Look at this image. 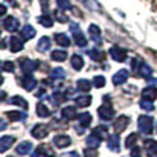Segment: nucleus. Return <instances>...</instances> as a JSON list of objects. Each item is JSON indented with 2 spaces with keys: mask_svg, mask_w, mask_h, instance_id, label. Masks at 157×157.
<instances>
[{
  "mask_svg": "<svg viewBox=\"0 0 157 157\" xmlns=\"http://www.w3.org/2000/svg\"><path fill=\"white\" fill-rule=\"evenodd\" d=\"M78 2L83 3V4L86 6L87 8H90L91 11H97V13L102 11V7H101V4L97 2V0H78Z\"/></svg>",
  "mask_w": 157,
  "mask_h": 157,
  "instance_id": "a878e982",
  "label": "nucleus"
},
{
  "mask_svg": "<svg viewBox=\"0 0 157 157\" xmlns=\"http://www.w3.org/2000/svg\"><path fill=\"white\" fill-rule=\"evenodd\" d=\"M36 113H37L39 117H50V114H51V112H50V109L47 108V105H44L43 102H39L37 106H36Z\"/></svg>",
  "mask_w": 157,
  "mask_h": 157,
  "instance_id": "bb28decb",
  "label": "nucleus"
},
{
  "mask_svg": "<svg viewBox=\"0 0 157 157\" xmlns=\"http://www.w3.org/2000/svg\"><path fill=\"white\" fill-rule=\"evenodd\" d=\"M21 35H22V37H24L25 40H30V39L35 37L36 29L32 26V25H25V26L22 28V30H21Z\"/></svg>",
  "mask_w": 157,
  "mask_h": 157,
  "instance_id": "412c9836",
  "label": "nucleus"
},
{
  "mask_svg": "<svg viewBox=\"0 0 157 157\" xmlns=\"http://www.w3.org/2000/svg\"><path fill=\"white\" fill-rule=\"evenodd\" d=\"M92 135H95L97 138H99L101 141L105 138H109L108 136V127L106 125H98L92 130Z\"/></svg>",
  "mask_w": 157,
  "mask_h": 157,
  "instance_id": "4be33fe9",
  "label": "nucleus"
},
{
  "mask_svg": "<svg viewBox=\"0 0 157 157\" xmlns=\"http://www.w3.org/2000/svg\"><path fill=\"white\" fill-rule=\"evenodd\" d=\"M149 52H150V54H152V55H153V57H155V58H156V59H157V52H153V51H149Z\"/></svg>",
  "mask_w": 157,
  "mask_h": 157,
  "instance_id": "864d4df0",
  "label": "nucleus"
},
{
  "mask_svg": "<svg viewBox=\"0 0 157 157\" xmlns=\"http://www.w3.org/2000/svg\"><path fill=\"white\" fill-rule=\"evenodd\" d=\"M86 142H87V145H88V147H92V149H97L101 145V139L97 138L95 135H90Z\"/></svg>",
  "mask_w": 157,
  "mask_h": 157,
  "instance_id": "f704fd0d",
  "label": "nucleus"
},
{
  "mask_svg": "<svg viewBox=\"0 0 157 157\" xmlns=\"http://www.w3.org/2000/svg\"><path fill=\"white\" fill-rule=\"evenodd\" d=\"M128 123H130V117L128 116H120L113 124L114 131H116V132H123V131L127 128Z\"/></svg>",
  "mask_w": 157,
  "mask_h": 157,
  "instance_id": "9d476101",
  "label": "nucleus"
},
{
  "mask_svg": "<svg viewBox=\"0 0 157 157\" xmlns=\"http://www.w3.org/2000/svg\"><path fill=\"white\" fill-rule=\"evenodd\" d=\"M84 157H98V153H97V149H86L84 150Z\"/></svg>",
  "mask_w": 157,
  "mask_h": 157,
  "instance_id": "49530a36",
  "label": "nucleus"
},
{
  "mask_svg": "<svg viewBox=\"0 0 157 157\" xmlns=\"http://www.w3.org/2000/svg\"><path fill=\"white\" fill-rule=\"evenodd\" d=\"M54 37H55V41H57L59 46H62V47H69L71 46V39H69L65 33H57Z\"/></svg>",
  "mask_w": 157,
  "mask_h": 157,
  "instance_id": "7c9ffc66",
  "label": "nucleus"
},
{
  "mask_svg": "<svg viewBox=\"0 0 157 157\" xmlns=\"http://www.w3.org/2000/svg\"><path fill=\"white\" fill-rule=\"evenodd\" d=\"M14 68H15V65H14V62H11V61H4V62L2 63L3 72H14Z\"/></svg>",
  "mask_w": 157,
  "mask_h": 157,
  "instance_id": "c03bdc74",
  "label": "nucleus"
},
{
  "mask_svg": "<svg viewBox=\"0 0 157 157\" xmlns=\"http://www.w3.org/2000/svg\"><path fill=\"white\" fill-rule=\"evenodd\" d=\"M10 103L11 105H17V106H22L24 109H26L28 108V102H26V99H24L22 97H13L10 99Z\"/></svg>",
  "mask_w": 157,
  "mask_h": 157,
  "instance_id": "72a5a7b5",
  "label": "nucleus"
},
{
  "mask_svg": "<svg viewBox=\"0 0 157 157\" xmlns=\"http://www.w3.org/2000/svg\"><path fill=\"white\" fill-rule=\"evenodd\" d=\"M3 28H4L7 32H15L19 28V22L15 17H7V18L3 21Z\"/></svg>",
  "mask_w": 157,
  "mask_h": 157,
  "instance_id": "6e6552de",
  "label": "nucleus"
},
{
  "mask_svg": "<svg viewBox=\"0 0 157 157\" xmlns=\"http://www.w3.org/2000/svg\"><path fill=\"white\" fill-rule=\"evenodd\" d=\"M138 127L144 134L149 135L153 132V119L150 116H141L138 119Z\"/></svg>",
  "mask_w": 157,
  "mask_h": 157,
  "instance_id": "7ed1b4c3",
  "label": "nucleus"
},
{
  "mask_svg": "<svg viewBox=\"0 0 157 157\" xmlns=\"http://www.w3.org/2000/svg\"><path fill=\"white\" fill-rule=\"evenodd\" d=\"M22 48H24V43H22L21 39L15 37V36L10 37V51L11 52H18Z\"/></svg>",
  "mask_w": 157,
  "mask_h": 157,
  "instance_id": "dca6fc26",
  "label": "nucleus"
},
{
  "mask_svg": "<svg viewBox=\"0 0 157 157\" xmlns=\"http://www.w3.org/2000/svg\"><path fill=\"white\" fill-rule=\"evenodd\" d=\"M153 101H147V99H142L141 101V108L144 110H147V112H152L155 109V105H153Z\"/></svg>",
  "mask_w": 157,
  "mask_h": 157,
  "instance_id": "37998d69",
  "label": "nucleus"
},
{
  "mask_svg": "<svg viewBox=\"0 0 157 157\" xmlns=\"http://www.w3.org/2000/svg\"><path fill=\"white\" fill-rule=\"evenodd\" d=\"M145 149H146V155L149 157H157V142L152 139H146L145 141Z\"/></svg>",
  "mask_w": 157,
  "mask_h": 157,
  "instance_id": "4468645a",
  "label": "nucleus"
},
{
  "mask_svg": "<svg viewBox=\"0 0 157 157\" xmlns=\"http://www.w3.org/2000/svg\"><path fill=\"white\" fill-rule=\"evenodd\" d=\"M4 14H6V6L2 4V15H4Z\"/></svg>",
  "mask_w": 157,
  "mask_h": 157,
  "instance_id": "603ef678",
  "label": "nucleus"
},
{
  "mask_svg": "<svg viewBox=\"0 0 157 157\" xmlns=\"http://www.w3.org/2000/svg\"><path fill=\"white\" fill-rule=\"evenodd\" d=\"M108 147L110 150H113V152H119V149H120V138H119V135H110L108 138Z\"/></svg>",
  "mask_w": 157,
  "mask_h": 157,
  "instance_id": "6ab92c4d",
  "label": "nucleus"
},
{
  "mask_svg": "<svg viewBox=\"0 0 157 157\" xmlns=\"http://www.w3.org/2000/svg\"><path fill=\"white\" fill-rule=\"evenodd\" d=\"M37 150H39L40 153H43L44 156H47V157H48V156H50V157H55V155L52 153V150L48 147V145H40V146L37 147Z\"/></svg>",
  "mask_w": 157,
  "mask_h": 157,
  "instance_id": "ea45409f",
  "label": "nucleus"
},
{
  "mask_svg": "<svg viewBox=\"0 0 157 157\" xmlns=\"http://www.w3.org/2000/svg\"><path fill=\"white\" fill-rule=\"evenodd\" d=\"M62 11H63V10H61V8H59V10L55 11V13H54V14H55V18H57L59 22H66V21H68V17L63 15Z\"/></svg>",
  "mask_w": 157,
  "mask_h": 157,
  "instance_id": "a18cd8bd",
  "label": "nucleus"
},
{
  "mask_svg": "<svg viewBox=\"0 0 157 157\" xmlns=\"http://www.w3.org/2000/svg\"><path fill=\"white\" fill-rule=\"evenodd\" d=\"M61 114H62V117L65 120H73V119H76V116H77L76 108H75V106H66V108L62 109Z\"/></svg>",
  "mask_w": 157,
  "mask_h": 157,
  "instance_id": "aec40b11",
  "label": "nucleus"
},
{
  "mask_svg": "<svg viewBox=\"0 0 157 157\" xmlns=\"http://www.w3.org/2000/svg\"><path fill=\"white\" fill-rule=\"evenodd\" d=\"M157 98V88L156 87H146L142 91V99H147V101H155Z\"/></svg>",
  "mask_w": 157,
  "mask_h": 157,
  "instance_id": "f3484780",
  "label": "nucleus"
},
{
  "mask_svg": "<svg viewBox=\"0 0 157 157\" xmlns=\"http://www.w3.org/2000/svg\"><path fill=\"white\" fill-rule=\"evenodd\" d=\"M50 47H51V40H50V37L48 36H43L37 43V50L40 52H46L47 50H50Z\"/></svg>",
  "mask_w": 157,
  "mask_h": 157,
  "instance_id": "5701e85b",
  "label": "nucleus"
},
{
  "mask_svg": "<svg viewBox=\"0 0 157 157\" xmlns=\"http://www.w3.org/2000/svg\"><path fill=\"white\" fill-rule=\"evenodd\" d=\"M68 157H78V153L77 152H71L68 155Z\"/></svg>",
  "mask_w": 157,
  "mask_h": 157,
  "instance_id": "3c124183",
  "label": "nucleus"
},
{
  "mask_svg": "<svg viewBox=\"0 0 157 157\" xmlns=\"http://www.w3.org/2000/svg\"><path fill=\"white\" fill-rule=\"evenodd\" d=\"M136 141H138V134H136V132L130 134V135L127 136V139H125V146H127V147H131L132 145L136 144Z\"/></svg>",
  "mask_w": 157,
  "mask_h": 157,
  "instance_id": "58836bf2",
  "label": "nucleus"
},
{
  "mask_svg": "<svg viewBox=\"0 0 157 157\" xmlns=\"http://www.w3.org/2000/svg\"><path fill=\"white\" fill-rule=\"evenodd\" d=\"M88 33H90V37L92 39V41H95L97 44H101L102 40H101V29L97 26L95 24H91L88 28Z\"/></svg>",
  "mask_w": 157,
  "mask_h": 157,
  "instance_id": "ddd939ff",
  "label": "nucleus"
},
{
  "mask_svg": "<svg viewBox=\"0 0 157 157\" xmlns=\"http://www.w3.org/2000/svg\"><path fill=\"white\" fill-rule=\"evenodd\" d=\"M109 54H110V57L116 62H124L127 59L128 52H127V50L121 48V47H110L109 48Z\"/></svg>",
  "mask_w": 157,
  "mask_h": 157,
  "instance_id": "39448f33",
  "label": "nucleus"
},
{
  "mask_svg": "<svg viewBox=\"0 0 157 157\" xmlns=\"http://www.w3.org/2000/svg\"><path fill=\"white\" fill-rule=\"evenodd\" d=\"M131 157H142V150H141V147L134 146L132 150H131Z\"/></svg>",
  "mask_w": 157,
  "mask_h": 157,
  "instance_id": "de8ad7c7",
  "label": "nucleus"
},
{
  "mask_svg": "<svg viewBox=\"0 0 157 157\" xmlns=\"http://www.w3.org/2000/svg\"><path fill=\"white\" fill-rule=\"evenodd\" d=\"M30 134H32V136H35L36 139H43L48 135V128L44 124H36L35 127L32 128Z\"/></svg>",
  "mask_w": 157,
  "mask_h": 157,
  "instance_id": "0eeeda50",
  "label": "nucleus"
},
{
  "mask_svg": "<svg viewBox=\"0 0 157 157\" xmlns=\"http://www.w3.org/2000/svg\"><path fill=\"white\" fill-rule=\"evenodd\" d=\"M92 98L91 95H80V97L76 98V105L78 106V108H87V106H90V103H91Z\"/></svg>",
  "mask_w": 157,
  "mask_h": 157,
  "instance_id": "c756f323",
  "label": "nucleus"
},
{
  "mask_svg": "<svg viewBox=\"0 0 157 157\" xmlns=\"http://www.w3.org/2000/svg\"><path fill=\"white\" fill-rule=\"evenodd\" d=\"M6 116L11 120V121H24L26 120V113H22V112H18V110H13V112H7Z\"/></svg>",
  "mask_w": 157,
  "mask_h": 157,
  "instance_id": "a211bd4d",
  "label": "nucleus"
},
{
  "mask_svg": "<svg viewBox=\"0 0 157 157\" xmlns=\"http://www.w3.org/2000/svg\"><path fill=\"white\" fill-rule=\"evenodd\" d=\"M92 86H94V84H91V81L86 80V78H80L76 83V88H77V91H80V92H88Z\"/></svg>",
  "mask_w": 157,
  "mask_h": 157,
  "instance_id": "b1692460",
  "label": "nucleus"
},
{
  "mask_svg": "<svg viewBox=\"0 0 157 157\" xmlns=\"http://www.w3.org/2000/svg\"><path fill=\"white\" fill-rule=\"evenodd\" d=\"M36 84H37V81H36V78L32 76V75H25L24 77H22L21 80V86L24 87L26 91H32L33 88L36 87Z\"/></svg>",
  "mask_w": 157,
  "mask_h": 157,
  "instance_id": "1a4fd4ad",
  "label": "nucleus"
},
{
  "mask_svg": "<svg viewBox=\"0 0 157 157\" xmlns=\"http://www.w3.org/2000/svg\"><path fill=\"white\" fill-rule=\"evenodd\" d=\"M71 65H72V68H73L75 71H81L83 66H84V61H83V58H81V55L75 54L73 57H72V59H71Z\"/></svg>",
  "mask_w": 157,
  "mask_h": 157,
  "instance_id": "c85d7f7f",
  "label": "nucleus"
},
{
  "mask_svg": "<svg viewBox=\"0 0 157 157\" xmlns=\"http://www.w3.org/2000/svg\"><path fill=\"white\" fill-rule=\"evenodd\" d=\"M14 142H15V138H14V136H10V135L2 136V139H0V153H6L11 146H13Z\"/></svg>",
  "mask_w": 157,
  "mask_h": 157,
  "instance_id": "9b49d317",
  "label": "nucleus"
},
{
  "mask_svg": "<svg viewBox=\"0 0 157 157\" xmlns=\"http://www.w3.org/2000/svg\"><path fill=\"white\" fill-rule=\"evenodd\" d=\"M57 4L61 10L66 11V10H72V3L71 0H57Z\"/></svg>",
  "mask_w": 157,
  "mask_h": 157,
  "instance_id": "a19ab883",
  "label": "nucleus"
},
{
  "mask_svg": "<svg viewBox=\"0 0 157 157\" xmlns=\"http://www.w3.org/2000/svg\"><path fill=\"white\" fill-rule=\"evenodd\" d=\"M68 57V52L65 50H54L51 52V59L52 61H57V62H63Z\"/></svg>",
  "mask_w": 157,
  "mask_h": 157,
  "instance_id": "cd10ccee",
  "label": "nucleus"
},
{
  "mask_svg": "<svg viewBox=\"0 0 157 157\" xmlns=\"http://www.w3.org/2000/svg\"><path fill=\"white\" fill-rule=\"evenodd\" d=\"M128 76H130V73H128L127 69H121V71H119L116 75L113 76V84L114 86H120V84H124L125 81L128 80Z\"/></svg>",
  "mask_w": 157,
  "mask_h": 157,
  "instance_id": "f8f14e48",
  "label": "nucleus"
},
{
  "mask_svg": "<svg viewBox=\"0 0 157 157\" xmlns=\"http://www.w3.org/2000/svg\"><path fill=\"white\" fill-rule=\"evenodd\" d=\"M39 22H40V24L43 25L44 28H51V26H52V24H54L52 18H51V17H48V15H43V17H40V18H39Z\"/></svg>",
  "mask_w": 157,
  "mask_h": 157,
  "instance_id": "4c0bfd02",
  "label": "nucleus"
},
{
  "mask_svg": "<svg viewBox=\"0 0 157 157\" xmlns=\"http://www.w3.org/2000/svg\"><path fill=\"white\" fill-rule=\"evenodd\" d=\"M54 144L57 147H59V149H63V147L69 146V145L72 144V139L69 138L68 135H57L54 138Z\"/></svg>",
  "mask_w": 157,
  "mask_h": 157,
  "instance_id": "2eb2a0df",
  "label": "nucleus"
},
{
  "mask_svg": "<svg viewBox=\"0 0 157 157\" xmlns=\"http://www.w3.org/2000/svg\"><path fill=\"white\" fill-rule=\"evenodd\" d=\"M32 157H47V156H44L43 153H40V152H39V150H36V152L32 155Z\"/></svg>",
  "mask_w": 157,
  "mask_h": 157,
  "instance_id": "8fccbe9b",
  "label": "nucleus"
},
{
  "mask_svg": "<svg viewBox=\"0 0 157 157\" xmlns=\"http://www.w3.org/2000/svg\"><path fill=\"white\" fill-rule=\"evenodd\" d=\"M52 101L55 102V105H59V103L65 102L66 97L62 94V92H54V94H52Z\"/></svg>",
  "mask_w": 157,
  "mask_h": 157,
  "instance_id": "79ce46f5",
  "label": "nucleus"
},
{
  "mask_svg": "<svg viewBox=\"0 0 157 157\" xmlns=\"http://www.w3.org/2000/svg\"><path fill=\"white\" fill-rule=\"evenodd\" d=\"M71 32H72V35H73L75 41H76V44L78 47H86L87 46V39H86V36L83 35V32H81L80 26H78L77 24L72 22L71 24Z\"/></svg>",
  "mask_w": 157,
  "mask_h": 157,
  "instance_id": "f03ea898",
  "label": "nucleus"
},
{
  "mask_svg": "<svg viewBox=\"0 0 157 157\" xmlns=\"http://www.w3.org/2000/svg\"><path fill=\"white\" fill-rule=\"evenodd\" d=\"M6 128H7V127H6V121H4V119H2V120H0V130L4 131Z\"/></svg>",
  "mask_w": 157,
  "mask_h": 157,
  "instance_id": "09e8293b",
  "label": "nucleus"
},
{
  "mask_svg": "<svg viewBox=\"0 0 157 157\" xmlns=\"http://www.w3.org/2000/svg\"><path fill=\"white\" fill-rule=\"evenodd\" d=\"M98 114H99V117L103 120V121H109V120H112L114 116V109L112 108L110 103L105 102L102 106L98 108Z\"/></svg>",
  "mask_w": 157,
  "mask_h": 157,
  "instance_id": "20e7f679",
  "label": "nucleus"
},
{
  "mask_svg": "<svg viewBox=\"0 0 157 157\" xmlns=\"http://www.w3.org/2000/svg\"><path fill=\"white\" fill-rule=\"evenodd\" d=\"M32 149H33L32 144L28 142V141H24L22 144H19L18 146H17V153L21 155V156H25V155H28V153H30V150Z\"/></svg>",
  "mask_w": 157,
  "mask_h": 157,
  "instance_id": "393cba45",
  "label": "nucleus"
},
{
  "mask_svg": "<svg viewBox=\"0 0 157 157\" xmlns=\"http://www.w3.org/2000/svg\"><path fill=\"white\" fill-rule=\"evenodd\" d=\"M50 76H51V78H54V80H58V78H63V77H65V71H63L62 68H55L54 71L50 73Z\"/></svg>",
  "mask_w": 157,
  "mask_h": 157,
  "instance_id": "e433bc0d",
  "label": "nucleus"
},
{
  "mask_svg": "<svg viewBox=\"0 0 157 157\" xmlns=\"http://www.w3.org/2000/svg\"><path fill=\"white\" fill-rule=\"evenodd\" d=\"M19 65H21V69L25 75H29L30 72H35L39 66L37 61H32L28 59V58H24V59H19Z\"/></svg>",
  "mask_w": 157,
  "mask_h": 157,
  "instance_id": "423d86ee",
  "label": "nucleus"
},
{
  "mask_svg": "<svg viewBox=\"0 0 157 157\" xmlns=\"http://www.w3.org/2000/svg\"><path fill=\"white\" fill-rule=\"evenodd\" d=\"M92 84H94V87H97V88H103V87L106 86V78L103 76H95L92 78Z\"/></svg>",
  "mask_w": 157,
  "mask_h": 157,
  "instance_id": "c9c22d12",
  "label": "nucleus"
},
{
  "mask_svg": "<svg viewBox=\"0 0 157 157\" xmlns=\"http://www.w3.org/2000/svg\"><path fill=\"white\" fill-rule=\"evenodd\" d=\"M92 121V117L90 113H81L78 114V123H80V127L87 128Z\"/></svg>",
  "mask_w": 157,
  "mask_h": 157,
  "instance_id": "2f4dec72",
  "label": "nucleus"
},
{
  "mask_svg": "<svg viewBox=\"0 0 157 157\" xmlns=\"http://www.w3.org/2000/svg\"><path fill=\"white\" fill-rule=\"evenodd\" d=\"M88 55L91 57V59L97 61V62H102L103 59H105V55H103V52L101 51V50L98 48H92L88 51Z\"/></svg>",
  "mask_w": 157,
  "mask_h": 157,
  "instance_id": "473e14b6",
  "label": "nucleus"
},
{
  "mask_svg": "<svg viewBox=\"0 0 157 157\" xmlns=\"http://www.w3.org/2000/svg\"><path fill=\"white\" fill-rule=\"evenodd\" d=\"M131 66H132L134 71L141 72V76L144 77V78H149L150 76H152V68H150L147 63L141 62L139 59H132V62H131Z\"/></svg>",
  "mask_w": 157,
  "mask_h": 157,
  "instance_id": "f257e3e1",
  "label": "nucleus"
}]
</instances>
